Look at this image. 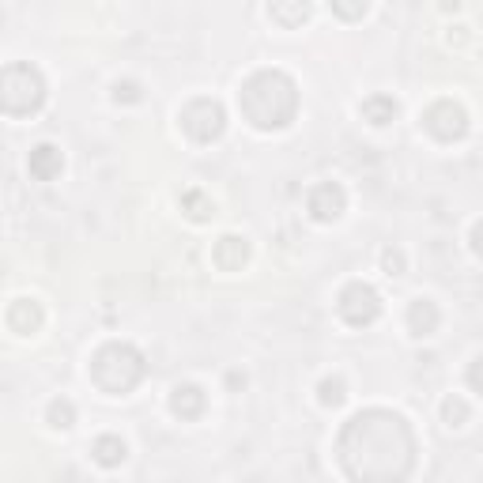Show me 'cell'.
Returning <instances> with one entry per match:
<instances>
[{"label": "cell", "mask_w": 483, "mask_h": 483, "mask_svg": "<svg viewBox=\"0 0 483 483\" xmlns=\"http://www.w3.org/2000/svg\"><path fill=\"white\" fill-rule=\"evenodd\" d=\"M182 128L197 143H212L223 136V128H227V114H223V106L216 99H192L182 110Z\"/></svg>", "instance_id": "5b68a950"}, {"label": "cell", "mask_w": 483, "mask_h": 483, "mask_svg": "<svg viewBox=\"0 0 483 483\" xmlns=\"http://www.w3.org/2000/svg\"><path fill=\"white\" fill-rule=\"evenodd\" d=\"M336 310H340V317L348 321V325H356V329H363V325H374L378 321V314H381V299H378V291L370 283H348L344 291H340V302H336Z\"/></svg>", "instance_id": "8992f818"}, {"label": "cell", "mask_w": 483, "mask_h": 483, "mask_svg": "<svg viewBox=\"0 0 483 483\" xmlns=\"http://www.w3.org/2000/svg\"><path fill=\"white\" fill-rule=\"evenodd\" d=\"M204 405H208V397H204L201 385H178L170 397V412L182 415V420H201Z\"/></svg>", "instance_id": "30bf717a"}, {"label": "cell", "mask_w": 483, "mask_h": 483, "mask_svg": "<svg viewBox=\"0 0 483 483\" xmlns=\"http://www.w3.org/2000/svg\"><path fill=\"white\" fill-rule=\"evenodd\" d=\"M363 118L370 125H389L397 118V102L389 99V94H374V99L363 102Z\"/></svg>", "instance_id": "2e32d148"}, {"label": "cell", "mask_w": 483, "mask_h": 483, "mask_svg": "<svg viewBox=\"0 0 483 483\" xmlns=\"http://www.w3.org/2000/svg\"><path fill=\"white\" fill-rule=\"evenodd\" d=\"M8 325L20 332V336L38 332V329H42V310H38V302L15 299V302H12V310H8Z\"/></svg>", "instance_id": "4fadbf2b"}, {"label": "cell", "mask_w": 483, "mask_h": 483, "mask_svg": "<svg viewBox=\"0 0 483 483\" xmlns=\"http://www.w3.org/2000/svg\"><path fill=\"white\" fill-rule=\"evenodd\" d=\"M246 257H250V242L238 238V234L219 238L216 250H212V261H216L223 272H238L242 265H246Z\"/></svg>", "instance_id": "9c48e42d"}, {"label": "cell", "mask_w": 483, "mask_h": 483, "mask_svg": "<svg viewBox=\"0 0 483 483\" xmlns=\"http://www.w3.org/2000/svg\"><path fill=\"white\" fill-rule=\"evenodd\" d=\"M381 265L389 268V276H397V272L405 268V257H400L397 250H385V253H381Z\"/></svg>", "instance_id": "7402d4cb"}, {"label": "cell", "mask_w": 483, "mask_h": 483, "mask_svg": "<svg viewBox=\"0 0 483 483\" xmlns=\"http://www.w3.org/2000/svg\"><path fill=\"white\" fill-rule=\"evenodd\" d=\"M442 412H446V423H449V427H464V423H469V405H464V400L449 397Z\"/></svg>", "instance_id": "44dd1931"}, {"label": "cell", "mask_w": 483, "mask_h": 483, "mask_svg": "<svg viewBox=\"0 0 483 483\" xmlns=\"http://www.w3.org/2000/svg\"><path fill=\"white\" fill-rule=\"evenodd\" d=\"M336 454L351 479H405L415 464V434L397 412L366 408L344 423Z\"/></svg>", "instance_id": "6da1fadb"}, {"label": "cell", "mask_w": 483, "mask_h": 483, "mask_svg": "<svg viewBox=\"0 0 483 483\" xmlns=\"http://www.w3.org/2000/svg\"><path fill=\"white\" fill-rule=\"evenodd\" d=\"M45 102V79L35 64L15 61L8 69H0V110L12 118L38 114Z\"/></svg>", "instance_id": "277c9868"}, {"label": "cell", "mask_w": 483, "mask_h": 483, "mask_svg": "<svg viewBox=\"0 0 483 483\" xmlns=\"http://www.w3.org/2000/svg\"><path fill=\"white\" fill-rule=\"evenodd\" d=\"M91 454H94V461H99L102 469H114V464H121V461H125L128 449H125V442L118 438V434H102V438L94 442Z\"/></svg>", "instance_id": "9a60e30c"}, {"label": "cell", "mask_w": 483, "mask_h": 483, "mask_svg": "<svg viewBox=\"0 0 483 483\" xmlns=\"http://www.w3.org/2000/svg\"><path fill=\"white\" fill-rule=\"evenodd\" d=\"M329 4L348 23H356V20H363V15H366V0H329Z\"/></svg>", "instance_id": "ffe728a7"}, {"label": "cell", "mask_w": 483, "mask_h": 483, "mask_svg": "<svg viewBox=\"0 0 483 483\" xmlns=\"http://www.w3.org/2000/svg\"><path fill=\"white\" fill-rule=\"evenodd\" d=\"M306 204H310V216H314L317 223H332V219H340L348 197H344V189L336 185V182H321V185L310 189Z\"/></svg>", "instance_id": "ba28073f"}, {"label": "cell", "mask_w": 483, "mask_h": 483, "mask_svg": "<svg viewBox=\"0 0 483 483\" xmlns=\"http://www.w3.org/2000/svg\"><path fill=\"white\" fill-rule=\"evenodd\" d=\"M45 420H50V427H57V430H69V427L76 423L72 400H53V405L45 408Z\"/></svg>", "instance_id": "ac0fdd59"}, {"label": "cell", "mask_w": 483, "mask_h": 483, "mask_svg": "<svg viewBox=\"0 0 483 483\" xmlns=\"http://www.w3.org/2000/svg\"><path fill=\"white\" fill-rule=\"evenodd\" d=\"M423 125H427V133H434L438 140H457L469 133V114H464L454 99H438L423 114Z\"/></svg>", "instance_id": "52a82bcc"}, {"label": "cell", "mask_w": 483, "mask_h": 483, "mask_svg": "<svg viewBox=\"0 0 483 483\" xmlns=\"http://www.w3.org/2000/svg\"><path fill=\"white\" fill-rule=\"evenodd\" d=\"M143 378V356L133 348V344H106L94 351V359H91V381L99 385L102 393L110 397H125V393H133L136 385Z\"/></svg>", "instance_id": "3957f363"}, {"label": "cell", "mask_w": 483, "mask_h": 483, "mask_svg": "<svg viewBox=\"0 0 483 483\" xmlns=\"http://www.w3.org/2000/svg\"><path fill=\"white\" fill-rule=\"evenodd\" d=\"M30 178H38V182H53L57 174H61V151L53 148V143H38L35 151H30Z\"/></svg>", "instance_id": "7c38bea8"}, {"label": "cell", "mask_w": 483, "mask_h": 483, "mask_svg": "<svg viewBox=\"0 0 483 483\" xmlns=\"http://www.w3.org/2000/svg\"><path fill=\"white\" fill-rule=\"evenodd\" d=\"M114 91H118V102H121V99H125V102H136V99H140V87H136V84H118Z\"/></svg>", "instance_id": "603a6c76"}, {"label": "cell", "mask_w": 483, "mask_h": 483, "mask_svg": "<svg viewBox=\"0 0 483 483\" xmlns=\"http://www.w3.org/2000/svg\"><path fill=\"white\" fill-rule=\"evenodd\" d=\"M408 329H412L415 336H430L434 329H438V310H434V302H430V299L412 302V310H408Z\"/></svg>", "instance_id": "5bb4252c"}, {"label": "cell", "mask_w": 483, "mask_h": 483, "mask_svg": "<svg viewBox=\"0 0 483 483\" xmlns=\"http://www.w3.org/2000/svg\"><path fill=\"white\" fill-rule=\"evenodd\" d=\"M238 110L246 114L253 128H283L299 114V87L295 79L280 69L253 72L238 91Z\"/></svg>", "instance_id": "7a4b0ae2"}, {"label": "cell", "mask_w": 483, "mask_h": 483, "mask_svg": "<svg viewBox=\"0 0 483 483\" xmlns=\"http://www.w3.org/2000/svg\"><path fill=\"white\" fill-rule=\"evenodd\" d=\"M317 397H321V405H325V408H336V405H344V381L340 378H325V381H321L317 385Z\"/></svg>", "instance_id": "d6986e66"}, {"label": "cell", "mask_w": 483, "mask_h": 483, "mask_svg": "<svg viewBox=\"0 0 483 483\" xmlns=\"http://www.w3.org/2000/svg\"><path fill=\"white\" fill-rule=\"evenodd\" d=\"M268 15H272V23L295 30L310 20V0H268Z\"/></svg>", "instance_id": "8fae6325"}, {"label": "cell", "mask_w": 483, "mask_h": 483, "mask_svg": "<svg viewBox=\"0 0 483 483\" xmlns=\"http://www.w3.org/2000/svg\"><path fill=\"white\" fill-rule=\"evenodd\" d=\"M182 208L189 212V219H197V223H204V219H212V216H216L212 201H208L204 192H197V189H189V192H185V197H182Z\"/></svg>", "instance_id": "e0dca14e"}]
</instances>
